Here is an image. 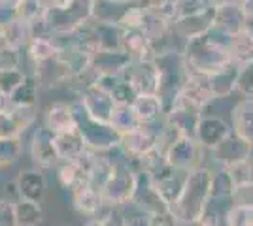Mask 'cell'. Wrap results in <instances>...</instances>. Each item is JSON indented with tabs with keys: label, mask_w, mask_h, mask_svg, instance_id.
Here are the masks:
<instances>
[{
	"label": "cell",
	"mask_w": 253,
	"mask_h": 226,
	"mask_svg": "<svg viewBox=\"0 0 253 226\" xmlns=\"http://www.w3.org/2000/svg\"><path fill=\"white\" fill-rule=\"evenodd\" d=\"M211 183H213V168H210L208 164L189 172L179 198L170 205V211L174 213L181 226L195 225L206 213L211 202Z\"/></svg>",
	"instance_id": "1"
},
{
	"label": "cell",
	"mask_w": 253,
	"mask_h": 226,
	"mask_svg": "<svg viewBox=\"0 0 253 226\" xmlns=\"http://www.w3.org/2000/svg\"><path fill=\"white\" fill-rule=\"evenodd\" d=\"M95 15V0H68L59 6H49L43 17L45 32L53 36L74 34L87 27Z\"/></svg>",
	"instance_id": "2"
},
{
	"label": "cell",
	"mask_w": 253,
	"mask_h": 226,
	"mask_svg": "<svg viewBox=\"0 0 253 226\" xmlns=\"http://www.w3.org/2000/svg\"><path fill=\"white\" fill-rule=\"evenodd\" d=\"M140 179H142V175L132 170L126 157L123 161L116 162L112 175L108 177L106 185L102 187L106 205H110L114 209H121V207L132 204L138 193V187H140Z\"/></svg>",
	"instance_id": "3"
},
{
	"label": "cell",
	"mask_w": 253,
	"mask_h": 226,
	"mask_svg": "<svg viewBox=\"0 0 253 226\" xmlns=\"http://www.w3.org/2000/svg\"><path fill=\"white\" fill-rule=\"evenodd\" d=\"M76 109V119H78V130L82 132L87 147L96 153H104V151L116 149L121 143V134L117 132L110 123H102L93 119L78 100H72Z\"/></svg>",
	"instance_id": "4"
},
{
	"label": "cell",
	"mask_w": 253,
	"mask_h": 226,
	"mask_svg": "<svg viewBox=\"0 0 253 226\" xmlns=\"http://www.w3.org/2000/svg\"><path fill=\"white\" fill-rule=\"evenodd\" d=\"M29 153L36 168H40L43 172L47 170H55L61 162L59 151H57V143H55V134L45 127H38L34 129L29 141Z\"/></svg>",
	"instance_id": "5"
},
{
	"label": "cell",
	"mask_w": 253,
	"mask_h": 226,
	"mask_svg": "<svg viewBox=\"0 0 253 226\" xmlns=\"http://www.w3.org/2000/svg\"><path fill=\"white\" fill-rule=\"evenodd\" d=\"M204 151L197 138L181 134L167 151V162L179 170H195L204 166Z\"/></svg>",
	"instance_id": "6"
},
{
	"label": "cell",
	"mask_w": 253,
	"mask_h": 226,
	"mask_svg": "<svg viewBox=\"0 0 253 226\" xmlns=\"http://www.w3.org/2000/svg\"><path fill=\"white\" fill-rule=\"evenodd\" d=\"M126 81L136 89L138 95H159L161 89V70L155 59L132 61L123 74Z\"/></svg>",
	"instance_id": "7"
},
{
	"label": "cell",
	"mask_w": 253,
	"mask_h": 226,
	"mask_svg": "<svg viewBox=\"0 0 253 226\" xmlns=\"http://www.w3.org/2000/svg\"><path fill=\"white\" fill-rule=\"evenodd\" d=\"M82 104V108L96 121H102V123H110L112 113L116 109V102L112 98V93L102 89L96 83L84 87L80 91V95L74 98Z\"/></svg>",
	"instance_id": "8"
},
{
	"label": "cell",
	"mask_w": 253,
	"mask_h": 226,
	"mask_svg": "<svg viewBox=\"0 0 253 226\" xmlns=\"http://www.w3.org/2000/svg\"><path fill=\"white\" fill-rule=\"evenodd\" d=\"M159 125L157 123H149V125H140L136 130L128 132V134H123L121 136V143L119 147L123 149V153L126 155V159H140L144 157L146 153H149L151 149L157 147V140L159 134H161V129H155Z\"/></svg>",
	"instance_id": "9"
},
{
	"label": "cell",
	"mask_w": 253,
	"mask_h": 226,
	"mask_svg": "<svg viewBox=\"0 0 253 226\" xmlns=\"http://www.w3.org/2000/svg\"><path fill=\"white\" fill-rule=\"evenodd\" d=\"M42 125L51 130L53 134H64V132L78 130L74 104L66 102V100L49 102L42 113Z\"/></svg>",
	"instance_id": "10"
},
{
	"label": "cell",
	"mask_w": 253,
	"mask_h": 226,
	"mask_svg": "<svg viewBox=\"0 0 253 226\" xmlns=\"http://www.w3.org/2000/svg\"><path fill=\"white\" fill-rule=\"evenodd\" d=\"M232 134V129L223 121L219 115H211L202 111L201 123L197 129V141L201 143L206 151H213L223 140H227Z\"/></svg>",
	"instance_id": "11"
},
{
	"label": "cell",
	"mask_w": 253,
	"mask_h": 226,
	"mask_svg": "<svg viewBox=\"0 0 253 226\" xmlns=\"http://www.w3.org/2000/svg\"><path fill=\"white\" fill-rule=\"evenodd\" d=\"M70 202H72V207H74L76 213L84 217L85 221L102 215L110 207V205H106L102 191H98L91 185H85V187H82L76 193L70 194Z\"/></svg>",
	"instance_id": "12"
},
{
	"label": "cell",
	"mask_w": 253,
	"mask_h": 226,
	"mask_svg": "<svg viewBox=\"0 0 253 226\" xmlns=\"http://www.w3.org/2000/svg\"><path fill=\"white\" fill-rule=\"evenodd\" d=\"M57 55H59V43L51 34H36L25 49V59L32 66L31 72H36L38 68L53 63Z\"/></svg>",
	"instance_id": "13"
},
{
	"label": "cell",
	"mask_w": 253,
	"mask_h": 226,
	"mask_svg": "<svg viewBox=\"0 0 253 226\" xmlns=\"http://www.w3.org/2000/svg\"><path fill=\"white\" fill-rule=\"evenodd\" d=\"M132 59L123 49L116 51H98L93 57V74L96 77H123L125 70L130 66Z\"/></svg>",
	"instance_id": "14"
},
{
	"label": "cell",
	"mask_w": 253,
	"mask_h": 226,
	"mask_svg": "<svg viewBox=\"0 0 253 226\" xmlns=\"http://www.w3.org/2000/svg\"><path fill=\"white\" fill-rule=\"evenodd\" d=\"M55 179L64 193L72 194L89 185V173L80 161H61L55 168Z\"/></svg>",
	"instance_id": "15"
},
{
	"label": "cell",
	"mask_w": 253,
	"mask_h": 226,
	"mask_svg": "<svg viewBox=\"0 0 253 226\" xmlns=\"http://www.w3.org/2000/svg\"><path fill=\"white\" fill-rule=\"evenodd\" d=\"M232 132L253 145V98L242 97L231 109Z\"/></svg>",
	"instance_id": "16"
},
{
	"label": "cell",
	"mask_w": 253,
	"mask_h": 226,
	"mask_svg": "<svg viewBox=\"0 0 253 226\" xmlns=\"http://www.w3.org/2000/svg\"><path fill=\"white\" fill-rule=\"evenodd\" d=\"M15 181L19 185L21 198L34 200V202H43V196H45V191H47V183H45V173H43V170L34 168V170L19 172V175L15 177Z\"/></svg>",
	"instance_id": "17"
},
{
	"label": "cell",
	"mask_w": 253,
	"mask_h": 226,
	"mask_svg": "<svg viewBox=\"0 0 253 226\" xmlns=\"http://www.w3.org/2000/svg\"><path fill=\"white\" fill-rule=\"evenodd\" d=\"M229 55L236 66H244L253 61V29L246 27L229 36Z\"/></svg>",
	"instance_id": "18"
},
{
	"label": "cell",
	"mask_w": 253,
	"mask_h": 226,
	"mask_svg": "<svg viewBox=\"0 0 253 226\" xmlns=\"http://www.w3.org/2000/svg\"><path fill=\"white\" fill-rule=\"evenodd\" d=\"M132 108L136 111V115L142 125L163 121L165 113H167L165 100L159 95H138L136 100L132 102Z\"/></svg>",
	"instance_id": "19"
},
{
	"label": "cell",
	"mask_w": 253,
	"mask_h": 226,
	"mask_svg": "<svg viewBox=\"0 0 253 226\" xmlns=\"http://www.w3.org/2000/svg\"><path fill=\"white\" fill-rule=\"evenodd\" d=\"M42 77L38 72H27L23 85L10 97V106H40Z\"/></svg>",
	"instance_id": "20"
},
{
	"label": "cell",
	"mask_w": 253,
	"mask_h": 226,
	"mask_svg": "<svg viewBox=\"0 0 253 226\" xmlns=\"http://www.w3.org/2000/svg\"><path fill=\"white\" fill-rule=\"evenodd\" d=\"M55 143H57V151H59L61 161H78V159L84 157L85 151L89 149L80 130L55 134Z\"/></svg>",
	"instance_id": "21"
},
{
	"label": "cell",
	"mask_w": 253,
	"mask_h": 226,
	"mask_svg": "<svg viewBox=\"0 0 253 226\" xmlns=\"http://www.w3.org/2000/svg\"><path fill=\"white\" fill-rule=\"evenodd\" d=\"M121 49L128 53L132 61H146L153 59L151 45L144 31H123L121 36Z\"/></svg>",
	"instance_id": "22"
},
{
	"label": "cell",
	"mask_w": 253,
	"mask_h": 226,
	"mask_svg": "<svg viewBox=\"0 0 253 226\" xmlns=\"http://www.w3.org/2000/svg\"><path fill=\"white\" fill-rule=\"evenodd\" d=\"M34 36H36L34 27L31 23L19 19V17L8 23V25H4V43L6 45H11V47H17V49L25 51Z\"/></svg>",
	"instance_id": "23"
},
{
	"label": "cell",
	"mask_w": 253,
	"mask_h": 226,
	"mask_svg": "<svg viewBox=\"0 0 253 226\" xmlns=\"http://www.w3.org/2000/svg\"><path fill=\"white\" fill-rule=\"evenodd\" d=\"M93 32L96 36V42L100 51H116L121 49V36L123 29L117 23H102V21H91Z\"/></svg>",
	"instance_id": "24"
},
{
	"label": "cell",
	"mask_w": 253,
	"mask_h": 226,
	"mask_svg": "<svg viewBox=\"0 0 253 226\" xmlns=\"http://www.w3.org/2000/svg\"><path fill=\"white\" fill-rule=\"evenodd\" d=\"M45 219L42 202L21 198L15 202V221L17 226H40Z\"/></svg>",
	"instance_id": "25"
},
{
	"label": "cell",
	"mask_w": 253,
	"mask_h": 226,
	"mask_svg": "<svg viewBox=\"0 0 253 226\" xmlns=\"http://www.w3.org/2000/svg\"><path fill=\"white\" fill-rule=\"evenodd\" d=\"M110 125L123 136V134H128L132 130H136L142 123L138 119L136 111L132 106H125V104H119L116 106L114 113H112V119H110Z\"/></svg>",
	"instance_id": "26"
},
{
	"label": "cell",
	"mask_w": 253,
	"mask_h": 226,
	"mask_svg": "<svg viewBox=\"0 0 253 226\" xmlns=\"http://www.w3.org/2000/svg\"><path fill=\"white\" fill-rule=\"evenodd\" d=\"M47 8H49V0H21L17 8V17L36 27L38 23L43 21Z\"/></svg>",
	"instance_id": "27"
},
{
	"label": "cell",
	"mask_w": 253,
	"mask_h": 226,
	"mask_svg": "<svg viewBox=\"0 0 253 226\" xmlns=\"http://www.w3.org/2000/svg\"><path fill=\"white\" fill-rule=\"evenodd\" d=\"M23 140L21 138H0V166L10 168L21 159Z\"/></svg>",
	"instance_id": "28"
},
{
	"label": "cell",
	"mask_w": 253,
	"mask_h": 226,
	"mask_svg": "<svg viewBox=\"0 0 253 226\" xmlns=\"http://www.w3.org/2000/svg\"><path fill=\"white\" fill-rule=\"evenodd\" d=\"M8 111H10V115L15 121V125L19 127L21 134H25L27 130L36 125L40 106H10Z\"/></svg>",
	"instance_id": "29"
},
{
	"label": "cell",
	"mask_w": 253,
	"mask_h": 226,
	"mask_svg": "<svg viewBox=\"0 0 253 226\" xmlns=\"http://www.w3.org/2000/svg\"><path fill=\"white\" fill-rule=\"evenodd\" d=\"M27 72L23 68H11V70H0V93L10 98L19 87L23 85Z\"/></svg>",
	"instance_id": "30"
},
{
	"label": "cell",
	"mask_w": 253,
	"mask_h": 226,
	"mask_svg": "<svg viewBox=\"0 0 253 226\" xmlns=\"http://www.w3.org/2000/svg\"><path fill=\"white\" fill-rule=\"evenodd\" d=\"M25 51L11 47V45H0V70H11V68H23Z\"/></svg>",
	"instance_id": "31"
},
{
	"label": "cell",
	"mask_w": 253,
	"mask_h": 226,
	"mask_svg": "<svg viewBox=\"0 0 253 226\" xmlns=\"http://www.w3.org/2000/svg\"><path fill=\"white\" fill-rule=\"evenodd\" d=\"M136 97H138L136 89L130 85L125 77H121V79L117 81V85L112 89V98H114L116 106H119V104L132 106V102L136 100Z\"/></svg>",
	"instance_id": "32"
},
{
	"label": "cell",
	"mask_w": 253,
	"mask_h": 226,
	"mask_svg": "<svg viewBox=\"0 0 253 226\" xmlns=\"http://www.w3.org/2000/svg\"><path fill=\"white\" fill-rule=\"evenodd\" d=\"M236 93L240 97L253 98V61L240 66L238 77H236Z\"/></svg>",
	"instance_id": "33"
},
{
	"label": "cell",
	"mask_w": 253,
	"mask_h": 226,
	"mask_svg": "<svg viewBox=\"0 0 253 226\" xmlns=\"http://www.w3.org/2000/svg\"><path fill=\"white\" fill-rule=\"evenodd\" d=\"M121 221H123V215H117V209L108 207L102 215L87 219L84 226H121Z\"/></svg>",
	"instance_id": "34"
},
{
	"label": "cell",
	"mask_w": 253,
	"mask_h": 226,
	"mask_svg": "<svg viewBox=\"0 0 253 226\" xmlns=\"http://www.w3.org/2000/svg\"><path fill=\"white\" fill-rule=\"evenodd\" d=\"M0 138H23L21 130L15 125L10 111H0Z\"/></svg>",
	"instance_id": "35"
},
{
	"label": "cell",
	"mask_w": 253,
	"mask_h": 226,
	"mask_svg": "<svg viewBox=\"0 0 253 226\" xmlns=\"http://www.w3.org/2000/svg\"><path fill=\"white\" fill-rule=\"evenodd\" d=\"M21 0H0V25H8L17 19V8Z\"/></svg>",
	"instance_id": "36"
},
{
	"label": "cell",
	"mask_w": 253,
	"mask_h": 226,
	"mask_svg": "<svg viewBox=\"0 0 253 226\" xmlns=\"http://www.w3.org/2000/svg\"><path fill=\"white\" fill-rule=\"evenodd\" d=\"M0 226H17L15 221V204L8 198L0 200Z\"/></svg>",
	"instance_id": "37"
},
{
	"label": "cell",
	"mask_w": 253,
	"mask_h": 226,
	"mask_svg": "<svg viewBox=\"0 0 253 226\" xmlns=\"http://www.w3.org/2000/svg\"><path fill=\"white\" fill-rule=\"evenodd\" d=\"M191 226H223V221H221L219 211H215L210 205V207L206 209V213H204L195 225H191Z\"/></svg>",
	"instance_id": "38"
},
{
	"label": "cell",
	"mask_w": 253,
	"mask_h": 226,
	"mask_svg": "<svg viewBox=\"0 0 253 226\" xmlns=\"http://www.w3.org/2000/svg\"><path fill=\"white\" fill-rule=\"evenodd\" d=\"M151 217V226H181L179 221L174 217L172 211H163V213H157V215H149Z\"/></svg>",
	"instance_id": "39"
},
{
	"label": "cell",
	"mask_w": 253,
	"mask_h": 226,
	"mask_svg": "<svg viewBox=\"0 0 253 226\" xmlns=\"http://www.w3.org/2000/svg\"><path fill=\"white\" fill-rule=\"evenodd\" d=\"M121 226H151V217L146 213H132V215H123Z\"/></svg>",
	"instance_id": "40"
},
{
	"label": "cell",
	"mask_w": 253,
	"mask_h": 226,
	"mask_svg": "<svg viewBox=\"0 0 253 226\" xmlns=\"http://www.w3.org/2000/svg\"><path fill=\"white\" fill-rule=\"evenodd\" d=\"M4 189V198H8L10 202H17V200H21V193H19V185H17V181L15 179H11V181H8V183L2 187Z\"/></svg>",
	"instance_id": "41"
},
{
	"label": "cell",
	"mask_w": 253,
	"mask_h": 226,
	"mask_svg": "<svg viewBox=\"0 0 253 226\" xmlns=\"http://www.w3.org/2000/svg\"><path fill=\"white\" fill-rule=\"evenodd\" d=\"M242 8H244L246 17H248V21H252V19H253V0H244Z\"/></svg>",
	"instance_id": "42"
},
{
	"label": "cell",
	"mask_w": 253,
	"mask_h": 226,
	"mask_svg": "<svg viewBox=\"0 0 253 226\" xmlns=\"http://www.w3.org/2000/svg\"><path fill=\"white\" fill-rule=\"evenodd\" d=\"M8 108H10V98L0 93V111H6Z\"/></svg>",
	"instance_id": "43"
},
{
	"label": "cell",
	"mask_w": 253,
	"mask_h": 226,
	"mask_svg": "<svg viewBox=\"0 0 253 226\" xmlns=\"http://www.w3.org/2000/svg\"><path fill=\"white\" fill-rule=\"evenodd\" d=\"M0 45H6L4 43V27L2 25H0Z\"/></svg>",
	"instance_id": "44"
},
{
	"label": "cell",
	"mask_w": 253,
	"mask_h": 226,
	"mask_svg": "<svg viewBox=\"0 0 253 226\" xmlns=\"http://www.w3.org/2000/svg\"><path fill=\"white\" fill-rule=\"evenodd\" d=\"M4 198V189H0V200Z\"/></svg>",
	"instance_id": "45"
},
{
	"label": "cell",
	"mask_w": 253,
	"mask_h": 226,
	"mask_svg": "<svg viewBox=\"0 0 253 226\" xmlns=\"http://www.w3.org/2000/svg\"><path fill=\"white\" fill-rule=\"evenodd\" d=\"M140 2H146V0H140Z\"/></svg>",
	"instance_id": "46"
},
{
	"label": "cell",
	"mask_w": 253,
	"mask_h": 226,
	"mask_svg": "<svg viewBox=\"0 0 253 226\" xmlns=\"http://www.w3.org/2000/svg\"><path fill=\"white\" fill-rule=\"evenodd\" d=\"M0 170H2V166H0Z\"/></svg>",
	"instance_id": "47"
}]
</instances>
